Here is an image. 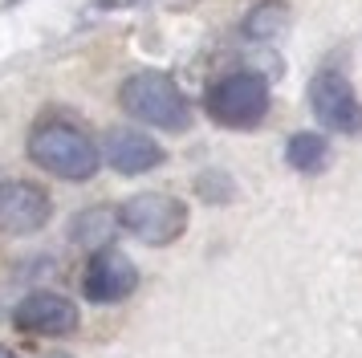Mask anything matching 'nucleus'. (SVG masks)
Segmentation results:
<instances>
[{
	"mask_svg": "<svg viewBox=\"0 0 362 358\" xmlns=\"http://www.w3.org/2000/svg\"><path fill=\"white\" fill-rule=\"evenodd\" d=\"M118 102L131 118L159 130H187V122H192V106H187L183 90L167 74H155V69H143V74L122 81Z\"/></svg>",
	"mask_w": 362,
	"mask_h": 358,
	"instance_id": "1",
	"label": "nucleus"
},
{
	"mask_svg": "<svg viewBox=\"0 0 362 358\" xmlns=\"http://www.w3.org/2000/svg\"><path fill=\"white\" fill-rule=\"evenodd\" d=\"M29 155L37 167H45L57 179H90L102 163L94 139L69 122H41L29 134Z\"/></svg>",
	"mask_w": 362,
	"mask_h": 358,
	"instance_id": "2",
	"label": "nucleus"
},
{
	"mask_svg": "<svg viewBox=\"0 0 362 358\" xmlns=\"http://www.w3.org/2000/svg\"><path fill=\"white\" fill-rule=\"evenodd\" d=\"M204 106H208V114L220 127L248 130L269 114V86L257 74H228V78H220L208 90Z\"/></svg>",
	"mask_w": 362,
	"mask_h": 358,
	"instance_id": "3",
	"label": "nucleus"
},
{
	"mask_svg": "<svg viewBox=\"0 0 362 358\" xmlns=\"http://www.w3.org/2000/svg\"><path fill=\"white\" fill-rule=\"evenodd\" d=\"M122 228L131 236H139L143 244H171L180 241L183 228H187V208L175 195H163V192L131 195L122 204Z\"/></svg>",
	"mask_w": 362,
	"mask_h": 358,
	"instance_id": "4",
	"label": "nucleus"
},
{
	"mask_svg": "<svg viewBox=\"0 0 362 358\" xmlns=\"http://www.w3.org/2000/svg\"><path fill=\"white\" fill-rule=\"evenodd\" d=\"M310 106L317 114V122H326L329 130L338 134H358L362 130V102L354 94V86L342 78V74H317L310 86Z\"/></svg>",
	"mask_w": 362,
	"mask_h": 358,
	"instance_id": "5",
	"label": "nucleus"
},
{
	"mask_svg": "<svg viewBox=\"0 0 362 358\" xmlns=\"http://www.w3.org/2000/svg\"><path fill=\"white\" fill-rule=\"evenodd\" d=\"M49 224V195L29 179L0 183V232L4 236H33Z\"/></svg>",
	"mask_w": 362,
	"mask_h": 358,
	"instance_id": "6",
	"label": "nucleus"
},
{
	"mask_svg": "<svg viewBox=\"0 0 362 358\" xmlns=\"http://www.w3.org/2000/svg\"><path fill=\"white\" fill-rule=\"evenodd\" d=\"M13 322L17 330H29V334H45V338H62V334H74L78 330V306L62 297V293H29L17 309H13Z\"/></svg>",
	"mask_w": 362,
	"mask_h": 358,
	"instance_id": "7",
	"label": "nucleus"
},
{
	"mask_svg": "<svg viewBox=\"0 0 362 358\" xmlns=\"http://www.w3.org/2000/svg\"><path fill=\"white\" fill-rule=\"evenodd\" d=\"M102 159L110 163L118 175H143V171L163 163V146L134 127H115L102 139Z\"/></svg>",
	"mask_w": 362,
	"mask_h": 358,
	"instance_id": "8",
	"label": "nucleus"
},
{
	"mask_svg": "<svg viewBox=\"0 0 362 358\" xmlns=\"http://www.w3.org/2000/svg\"><path fill=\"white\" fill-rule=\"evenodd\" d=\"M82 285H86V297H90V301L115 306V301H122V297H131L134 293V285H139V269H134L122 253L102 248V253H94V260H90Z\"/></svg>",
	"mask_w": 362,
	"mask_h": 358,
	"instance_id": "9",
	"label": "nucleus"
},
{
	"mask_svg": "<svg viewBox=\"0 0 362 358\" xmlns=\"http://www.w3.org/2000/svg\"><path fill=\"white\" fill-rule=\"evenodd\" d=\"M122 228V212L115 208H86L78 220H74V244H82L90 253H102L106 244L118 236Z\"/></svg>",
	"mask_w": 362,
	"mask_h": 358,
	"instance_id": "10",
	"label": "nucleus"
},
{
	"mask_svg": "<svg viewBox=\"0 0 362 358\" xmlns=\"http://www.w3.org/2000/svg\"><path fill=\"white\" fill-rule=\"evenodd\" d=\"M285 159H289V167L293 171H305V175H313V171H322L329 159V146L322 134H313V130H301V134H293L289 139V146H285Z\"/></svg>",
	"mask_w": 362,
	"mask_h": 358,
	"instance_id": "11",
	"label": "nucleus"
},
{
	"mask_svg": "<svg viewBox=\"0 0 362 358\" xmlns=\"http://www.w3.org/2000/svg\"><path fill=\"white\" fill-rule=\"evenodd\" d=\"M285 25H289V8H285L281 0H269V4H261V8L248 13L245 37H252V41H273V37L285 33Z\"/></svg>",
	"mask_w": 362,
	"mask_h": 358,
	"instance_id": "12",
	"label": "nucleus"
},
{
	"mask_svg": "<svg viewBox=\"0 0 362 358\" xmlns=\"http://www.w3.org/2000/svg\"><path fill=\"white\" fill-rule=\"evenodd\" d=\"M0 358H17V354H13V350H4V346H0Z\"/></svg>",
	"mask_w": 362,
	"mask_h": 358,
	"instance_id": "13",
	"label": "nucleus"
},
{
	"mask_svg": "<svg viewBox=\"0 0 362 358\" xmlns=\"http://www.w3.org/2000/svg\"><path fill=\"white\" fill-rule=\"evenodd\" d=\"M45 358H69V354H45Z\"/></svg>",
	"mask_w": 362,
	"mask_h": 358,
	"instance_id": "14",
	"label": "nucleus"
}]
</instances>
